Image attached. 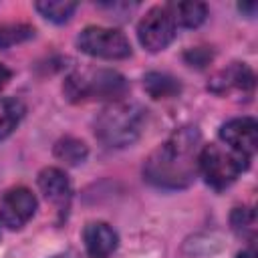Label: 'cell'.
I'll list each match as a JSON object with an SVG mask.
<instances>
[{
	"label": "cell",
	"mask_w": 258,
	"mask_h": 258,
	"mask_svg": "<svg viewBox=\"0 0 258 258\" xmlns=\"http://www.w3.org/2000/svg\"><path fill=\"white\" fill-rule=\"evenodd\" d=\"M236 258H254V250L252 248H248V250H242Z\"/></svg>",
	"instance_id": "cell-21"
},
{
	"label": "cell",
	"mask_w": 258,
	"mask_h": 258,
	"mask_svg": "<svg viewBox=\"0 0 258 258\" xmlns=\"http://www.w3.org/2000/svg\"><path fill=\"white\" fill-rule=\"evenodd\" d=\"M220 137L226 143V147L250 159L258 147V125L252 117H236L222 125Z\"/></svg>",
	"instance_id": "cell-8"
},
{
	"label": "cell",
	"mask_w": 258,
	"mask_h": 258,
	"mask_svg": "<svg viewBox=\"0 0 258 258\" xmlns=\"http://www.w3.org/2000/svg\"><path fill=\"white\" fill-rule=\"evenodd\" d=\"M202 133L198 127H181L167 141L155 147L143 165V175L149 183L163 189L187 187L200 171Z\"/></svg>",
	"instance_id": "cell-1"
},
{
	"label": "cell",
	"mask_w": 258,
	"mask_h": 258,
	"mask_svg": "<svg viewBox=\"0 0 258 258\" xmlns=\"http://www.w3.org/2000/svg\"><path fill=\"white\" fill-rule=\"evenodd\" d=\"M10 77H12V71L0 62V89H2V87H4L8 81H10Z\"/></svg>",
	"instance_id": "cell-20"
},
{
	"label": "cell",
	"mask_w": 258,
	"mask_h": 258,
	"mask_svg": "<svg viewBox=\"0 0 258 258\" xmlns=\"http://www.w3.org/2000/svg\"><path fill=\"white\" fill-rule=\"evenodd\" d=\"M87 155H89V149L85 141L77 137H62L54 143V157L67 165H79L87 159Z\"/></svg>",
	"instance_id": "cell-14"
},
{
	"label": "cell",
	"mask_w": 258,
	"mask_h": 258,
	"mask_svg": "<svg viewBox=\"0 0 258 258\" xmlns=\"http://www.w3.org/2000/svg\"><path fill=\"white\" fill-rule=\"evenodd\" d=\"M246 167L248 157L230 147L210 143L200 151V171L206 183L214 189H226L228 185H232Z\"/></svg>",
	"instance_id": "cell-4"
},
{
	"label": "cell",
	"mask_w": 258,
	"mask_h": 258,
	"mask_svg": "<svg viewBox=\"0 0 258 258\" xmlns=\"http://www.w3.org/2000/svg\"><path fill=\"white\" fill-rule=\"evenodd\" d=\"M34 36V28L24 22H10L0 26V48H8L20 44Z\"/></svg>",
	"instance_id": "cell-18"
},
{
	"label": "cell",
	"mask_w": 258,
	"mask_h": 258,
	"mask_svg": "<svg viewBox=\"0 0 258 258\" xmlns=\"http://www.w3.org/2000/svg\"><path fill=\"white\" fill-rule=\"evenodd\" d=\"M34 212L36 198L24 185L10 187L0 198V222L10 230H20L34 216Z\"/></svg>",
	"instance_id": "cell-7"
},
{
	"label": "cell",
	"mask_w": 258,
	"mask_h": 258,
	"mask_svg": "<svg viewBox=\"0 0 258 258\" xmlns=\"http://www.w3.org/2000/svg\"><path fill=\"white\" fill-rule=\"evenodd\" d=\"M77 44L85 54L97 56V58L119 60V58L131 56V44H129L127 36L117 28L87 26L81 30Z\"/></svg>",
	"instance_id": "cell-5"
},
{
	"label": "cell",
	"mask_w": 258,
	"mask_h": 258,
	"mask_svg": "<svg viewBox=\"0 0 258 258\" xmlns=\"http://www.w3.org/2000/svg\"><path fill=\"white\" fill-rule=\"evenodd\" d=\"M143 87L153 99H169L181 91L179 81L167 73H147L143 79Z\"/></svg>",
	"instance_id": "cell-13"
},
{
	"label": "cell",
	"mask_w": 258,
	"mask_h": 258,
	"mask_svg": "<svg viewBox=\"0 0 258 258\" xmlns=\"http://www.w3.org/2000/svg\"><path fill=\"white\" fill-rule=\"evenodd\" d=\"M52 258H79V256H77V252H73V250H69V252H62V254H56V256H52Z\"/></svg>",
	"instance_id": "cell-22"
},
{
	"label": "cell",
	"mask_w": 258,
	"mask_h": 258,
	"mask_svg": "<svg viewBox=\"0 0 258 258\" xmlns=\"http://www.w3.org/2000/svg\"><path fill=\"white\" fill-rule=\"evenodd\" d=\"M208 89L216 95H230V93H242L250 95L254 89V73L244 62H232L230 67L218 71Z\"/></svg>",
	"instance_id": "cell-9"
},
{
	"label": "cell",
	"mask_w": 258,
	"mask_h": 258,
	"mask_svg": "<svg viewBox=\"0 0 258 258\" xmlns=\"http://www.w3.org/2000/svg\"><path fill=\"white\" fill-rule=\"evenodd\" d=\"M34 8L50 22L54 24H62L67 22L73 12L77 10V4L75 2H58V0H46V2H36Z\"/></svg>",
	"instance_id": "cell-17"
},
{
	"label": "cell",
	"mask_w": 258,
	"mask_h": 258,
	"mask_svg": "<svg viewBox=\"0 0 258 258\" xmlns=\"http://www.w3.org/2000/svg\"><path fill=\"white\" fill-rule=\"evenodd\" d=\"M230 224H232V230L236 232V236L248 240V242H254L256 238V214L252 208H236L230 216Z\"/></svg>",
	"instance_id": "cell-16"
},
{
	"label": "cell",
	"mask_w": 258,
	"mask_h": 258,
	"mask_svg": "<svg viewBox=\"0 0 258 258\" xmlns=\"http://www.w3.org/2000/svg\"><path fill=\"white\" fill-rule=\"evenodd\" d=\"M62 93L71 103L101 101V99L115 103L121 101V97L127 93V81L117 71H109V69L77 71L67 77L62 85Z\"/></svg>",
	"instance_id": "cell-3"
},
{
	"label": "cell",
	"mask_w": 258,
	"mask_h": 258,
	"mask_svg": "<svg viewBox=\"0 0 258 258\" xmlns=\"http://www.w3.org/2000/svg\"><path fill=\"white\" fill-rule=\"evenodd\" d=\"M83 242L89 258H109L119 246V236L107 222H89L83 230Z\"/></svg>",
	"instance_id": "cell-11"
},
{
	"label": "cell",
	"mask_w": 258,
	"mask_h": 258,
	"mask_svg": "<svg viewBox=\"0 0 258 258\" xmlns=\"http://www.w3.org/2000/svg\"><path fill=\"white\" fill-rule=\"evenodd\" d=\"M185 58L191 62V67H204L212 58V52H208L206 48H191L189 52H185Z\"/></svg>",
	"instance_id": "cell-19"
},
{
	"label": "cell",
	"mask_w": 258,
	"mask_h": 258,
	"mask_svg": "<svg viewBox=\"0 0 258 258\" xmlns=\"http://www.w3.org/2000/svg\"><path fill=\"white\" fill-rule=\"evenodd\" d=\"M38 187L42 191V196L58 210V212H67L71 198H73V187L69 181V175L58 169V167H44L38 173Z\"/></svg>",
	"instance_id": "cell-10"
},
{
	"label": "cell",
	"mask_w": 258,
	"mask_h": 258,
	"mask_svg": "<svg viewBox=\"0 0 258 258\" xmlns=\"http://www.w3.org/2000/svg\"><path fill=\"white\" fill-rule=\"evenodd\" d=\"M175 26H185V28H196L208 18V6L204 2H171L165 4Z\"/></svg>",
	"instance_id": "cell-12"
},
{
	"label": "cell",
	"mask_w": 258,
	"mask_h": 258,
	"mask_svg": "<svg viewBox=\"0 0 258 258\" xmlns=\"http://www.w3.org/2000/svg\"><path fill=\"white\" fill-rule=\"evenodd\" d=\"M137 38L149 52H159L175 38V22L167 6H153L137 24Z\"/></svg>",
	"instance_id": "cell-6"
},
{
	"label": "cell",
	"mask_w": 258,
	"mask_h": 258,
	"mask_svg": "<svg viewBox=\"0 0 258 258\" xmlns=\"http://www.w3.org/2000/svg\"><path fill=\"white\" fill-rule=\"evenodd\" d=\"M24 115V105L14 97H0V139L8 137Z\"/></svg>",
	"instance_id": "cell-15"
},
{
	"label": "cell",
	"mask_w": 258,
	"mask_h": 258,
	"mask_svg": "<svg viewBox=\"0 0 258 258\" xmlns=\"http://www.w3.org/2000/svg\"><path fill=\"white\" fill-rule=\"evenodd\" d=\"M145 111L137 103L115 101L95 119V135L109 147H127L143 131Z\"/></svg>",
	"instance_id": "cell-2"
}]
</instances>
